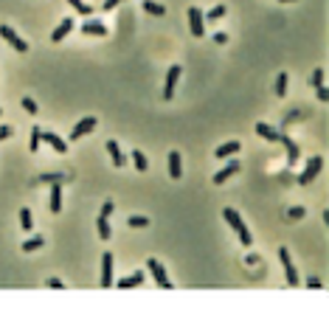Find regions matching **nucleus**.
Returning a JSON list of instances; mask_svg holds the SVG:
<instances>
[{
    "instance_id": "4c0bfd02",
    "label": "nucleus",
    "mask_w": 329,
    "mask_h": 329,
    "mask_svg": "<svg viewBox=\"0 0 329 329\" xmlns=\"http://www.w3.org/2000/svg\"><path fill=\"white\" fill-rule=\"evenodd\" d=\"M12 132H14L12 127H0V141H6V138L12 135Z\"/></svg>"
},
{
    "instance_id": "cd10ccee",
    "label": "nucleus",
    "mask_w": 329,
    "mask_h": 329,
    "mask_svg": "<svg viewBox=\"0 0 329 329\" xmlns=\"http://www.w3.org/2000/svg\"><path fill=\"white\" fill-rule=\"evenodd\" d=\"M40 141H43V127H34L31 130V152L40 149Z\"/></svg>"
},
{
    "instance_id": "1a4fd4ad",
    "label": "nucleus",
    "mask_w": 329,
    "mask_h": 329,
    "mask_svg": "<svg viewBox=\"0 0 329 329\" xmlns=\"http://www.w3.org/2000/svg\"><path fill=\"white\" fill-rule=\"evenodd\" d=\"M113 284V253H102V287Z\"/></svg>"
},
{
    "instance_id": "473e14b6",
    "label": "nucleus",
    "mask_w": 329,
    "mask_h": 329,
    "mask_svg": "<svg viewBox=\"0 0 329 329\" xmlns=\"http://www.w3.org/2000/svg\"><path fill=\"white\" fill-rule=\"evenodd\" d=\"M23 107H25V113H31V115H37V110H40L31 96H25V99H23Z\"/></svg>"
},
{
    "instance_id": "412c9836",
    "label": "nucleus",
    "mask_w": 329,
    "mask_h": 329,
    "mask_svg": "<svg viewBox=\"0 0 329 329\" xmlns=\"http://www.w3.org/2000/svg\"><path fill=\"white\" fill-rule=\"evenodd\" d=\"M132 163H135L138 172H147L149 169V160H147V155H144L141 149H132Z\"/></svg>"
},
{
    "instance_id": "ea45409f",
    "label": "nucleus",
    "mask_w": 329,
    "mask_h": 329,
    "mask_svg": "<svg viewBox=\"0 0 329 329\" xmlns=\"http://www.w3.org/2000/svg\"><path fill=\"white\" fill-rule=\"evenodd\" d=\"M214 43H219V45H225V43H228V37L222 34V31H219V34H214Z\"/></svg>"
},
{
    "instance_id": "f3484780",
    "label": "nucleus",
    "mask_w": 329,
    "mask_h": 329,
    "mask_svg": "<svg viewBox=\"0 0 329 329\" xmlns=\"http://www.w3.org/2000/svg\"><path fill=\"white\" fill-rule=\"evenodd\" d=\"M107 152H110L113 166H115V169H121V166H124V155H121V149H118V144H115V141H107Z\"/></svg>"
},
{
    "instance_id": "79ce46f5",
    "label": "nucleus",
    "mask_w": 329,
    "mask_h": 329,
    "mask_svg": "<svg viewBox=\"0 0 329 329\" xmlns=\"http://www.w3.org/2000/svg\"><path fill=\"white\" fill-rule=\"evenodd\" d=\"M282 3H293V0H282Z\"/></svg>"
},
{
    "instance_id": "a211bd4d",
    "label": "nucleus",
    "mask_w": 329,
    "mask_h": 329,
    "mask_svg": "<svg viewBox=\"0 0 329 329\" xmlns=\"http://www.w3.org/2000/svg\"><path fill=\"white\" fill-rule=\"evenodd\" d=\"M234 152H239V141H228V144H219L214 155H217L219 160H222V158H231Z\"/></svg>"
},
{
    "instance_id": "393cba45",
    "label": "nucleus",
    "mask_w": 329,
    "mask_h": 329,
    "mask_svg": "<svg viewBox=\"0 0 329 329\" xmlns=\"http://www.w3.org/2000/svg\"><path fill=\"white\" fill-rule=\"evenodd\" d=\"M96 228H99V237H102V239H110V222H107V217H104V214H99Z\"/></svg>"
},
{
    "instance_id": "a19ab883",
    "label": "nucleus",
    "mask_w": 329,
    "mask_h": 329,
    "mask_svg": "<svg viewBox=\"0 0 329 329\" xmlns=\"http://www.w3.org/2000/svg\"><path fill=\"white\" fill-rule=\"evenodd\" d=\"M307 287H312V290H321V287H324V284L318 282V279H309V282H307Z\"/></svg>"
},
{
    "instance_id": "2eb2a0df",
    "label": "nucleus",
    "mask_w": 329,
    "mask_h": 329,
    "mask_svg": "<svg viewBox=\"0 0 329 329\" xmlns=\"http://www.w3.org/2000/svg\"><path fill=\"white\" fill-rule=\"evenodd\" d=\"M256 132H259V138H264V141H282V132H279V130H273L270 124H264V121L256 124Z\"/></svg>"
},
{
    "instance_id": "4468645a",
    "label": "nucleus",
    "mask_w": 329,
    "mask_h": 329,
    "mask_svg": "<svg viewBox=\"0 0 329 329\" xmlns=\"http://www.w3.org/2000/svg\"><path fill=\"white\" fill-rule=\"evenodd\" d=\"M237 172H239V160H231V163H228L225 169H219V172L214 175V183H217V186H222V183H225L228 177H234Z\"/></svg>"
},
{
    "instance_id": "72a5a7b5",
    "label": "nucleus",
    "mask_w": 329,
    "mask_h": 329,
    "mask_svg": "<svg viewBox=\"0 0 329 329\" xmlns=\"http://www.w3.org/2000/svg\"><path fill=\"white\" fill-rule=\"evenodd\" d=\"M45 287H51V290H65V284L59 282L57 276H51V279H48V282H45Z\"/></svg>"
},
{
    "instance_id": "7ed1b4c3",
    "label": "nucleus",
    "mask_w": 329,
    "mask_h": 329,
    "mask_svg": "<svg viewBox=\"0 0 329 329\" xmlns=\"http://www.w3.org/2000/svg\"><path fill=\"white\" fill-rule=\"evenodd\" d=\"M0 37H3V40L14 48V51H20V54H25V51H28V43H25V40L17 34L14 28H9V25H0Z\"/></svg>"
},
{
    "instance_id": "9d476101",
    "label": "nucleus",
    "mask_w": 329,
    "mask_h": 329,
    "mask_svg": "<svg viewBox=\"0 0 329 329\" xmlns=\"http://www.w3.org/2000/svg\"><path fill=\"white\" fill-rule=\"evenodd\" d=\"M43 141H45L54 152H68V141H62V138H59L57 132H51V130H43Z\"/></svg>"
},
{
    "instance_id": "e433bc0d",
    "label": "nucleus",
    "mask_w": 329,
    "mask_h": 329,
    "mask_svg": "<svg viewBox=\"0 0 329 329\" xmlns=\"http://www.w3.org/2000/svg\"><path fill=\"white\" fill-rule=\"evenodd\" d=\"M124 0H104V12H110V9H115V6H121Z\"/></svg>"
},
{
    "instance_id": "dca6fc26",
    "label": "nucleus",
    "mask_w": 329,
    "mask_h": 329,
    "mask_svg": "<svg viewBox=\"0 0 329 329\" xmlns=\"http://www.w3.org/2000/svg\"><path fill=\"white\" fill-rule=\"evenodd\" d=\"M82 34H93V37H107V28H104L99 20H88L82 25Z\"/></svg>"
},
{
    "instance_id": "6ab92c4d",
    "label": "nucleus",
    "mask_w": 329,
    "mask_h": 329,
    "mask_svg": "<svg viewBox=\"0 0 329 329\" xmlns=\"http://www.w3.org/2000/svg\"><path fill=\"white\" fill-rule=\"evenodd\" d=\"M141 282H144V273H141V270H135L132 276H124V279L118 282V290H130V287H138Z\"/></svg>"
},
{
    "instance_id": "423d86ee",
    "label": "nucleus",
    "mask_w": 329,
    "mask_h": 329,
    "mask_svg": "<svg viewBox=\"0 0 329 329\" xmlns=\"http://www.w3.org/2000/svg\"><path fill=\"white\" fill-rule=\"evenodd\" d=\"M189 28H192V37H197V40L205 34V17L200 14V9H197V6H192V9H189Z\"/></svg>"
},
{
    "instance_id": "5701e85b",
    "label": "nucleus",
    "mask_w": 329,
    "mask_h": 329,
    "mask_svg": "<svg viewBox=\"0 0 329 329\" xmlns=\"http://www.w3.org/2000/svg\"><path fill=\"white\" fill-rule=\"evenodd\" d=\"M43 245H45V239L37 234V237H31V239H25V242H23V250H25V253H31V250H40Z\"/></svg>"
},
{
    "instance_id": "ddd939ff",
    "label": "nucleus",
    "mask_w": 329,
    "mask_h": 329,
    "mask_svg": "<svg viewBox=\"0 0 329 329\" xmlns=\"http://www.w3.org/2000/svg\"><path fill=\"white\" fill-rule=\"evenodd\" d=\"M48 186H51V211H54V214H59V211H62V183H48Z\"/></svg>"
},
{
    "instance_id": "6e6552de",
    "label": "nucleus",
    "mask_w": 329,
    "mask_h": 329,
    "mask_svg": "<svg viewBox=\"0 0 329 329\" xmlns=\"http://www.w3.org/2000/svg\"><path fill=\"white\" fill-rule=\"evenodd\" d=\"M93 127H96V118H93V115H88V118H82L79 124L70 130L68 138H70V141H79V138H85L88 132H93Z\"/></svg>"
},
{
    "instance_id": "a878e982",
    "label": "nucleus",
    "mask_w": 329,
    "mask_h": 329,
    "mask_svg": "<svg viewBox=\"0 0 329 329\" xmlns=\"http://www.w3.org/2000/svg\"><path fill=\"white\" fill-rule=\"evenodd\" d=\"M225 12H228L225 3H219V6H214V9H211L208 14H203V17H205V20H219V17H225Z\"/></svg>"
},
{
    "instance_id": "c85d7f7f",
    "label": "nucleus",
    "mask_w": 329,
    "mask_h": 329,
    "mask_svg": "<svg viewBox=\"0 0 329 329\" xmlns=\"http://www.w3.org/2000/svg\"><path fill=\"white\" fill-rule=\"evenodd\" d=\"M312 88H324V68H315L312 70V79H309Z\"/></svg>"
},
{
    "instance_id": "b1692460",
    "label": "nucleus",
    "mask_w": 329,
    "mask_h": 329,
    "mask_svg": "<svg viewBox=\"0 0 329 329\" xmlns=\"http://www.w3.org/2000/svg\"><path fill=\"white\" fill-rule=\"evenodd\" d=\"M70 6H73V9H76V12L82 14V17H93V6H88V3H85V0H68Z\"/></svg>"
},
{
    "instance_id": "f257e3e1",
    "label": "nucleus",
    "mask_w": 329,
    "mask_h": 329,
    "mask_svg": "<svg viewBox=\"0 0 329 329\" xmlns=\"http://www.w3.org/2000/svg\"><path fill=\"white\" fill-rule=\"evenodd\" d=\"M222 217H225L228 225H231V228H234V231L239 234V242H242L245 248H250V245H253V237H250V231L245 228V222H242V217H239L237 208H222Z\"/></svg>"
},
{
    "instance_id": "aec40b11",
    "label": "nucleus",
    "mask_w": 329,
    "mask_h": 329,
    "mask_svg": "<svg viewBox=\"0 0 329 329\" xmlns=\"http://www.w3.org/2000/svg\"><path fill=\"white\" fill-rule=\"evenodd\" d=\"M282 141H284V147H287V163L290 166L298 163V147H295V141H290V135H284V132H282Z\"/></svg>"
},
{
    "instance_id": "2f4dec72",
    "label": "nucleus",
    "mask_w": 329,
    "mask_h": 329,
    "mask_svg": "<svg viewBox=\"0 0 329 329\" xmlns=\"http://www.w3.org/2000/svg\"><path fill=\"white\" fill-rule=\"evenodd\" d=\"M127 222H130V228H147V225H149L147 217H130Z\"/></svg>"
},
{
    "instance_id": "f03ea898",
    "label": "nucleus",
    "mask_w": 329,
    "mask_h": 329,
    "mask_svg": "<svg viewBox=\"0 0 329 329\" xmlns=\"http://www.w3.org/2000/svg\"><path fill=\"white\" fill-rule=\"evenodd\" d=\"M321 169H324V158H321V155H312V158L307 160L304 172L298 175V183H301V186H307V183H312V180L318 177V175H321Z\"/></svg>"
},
{
    "instance_id": "9b49d317",
    "label": "nucleus",
    "mask_w": 329,
    "mask_h": 329,
    "mask_svg": "<svg viewBox=\"0 0 329 329\" xmlns=\"http://www.w3.org/2000/svg\"><path fill=\"white\" fill-rule=\"evenodd\" d=\"M70 31H73V17H65V20H62L57 28H54V34H51V43H62V40H65Z\"/></svg>"
},
{
    "instance_id": "39448f33",
    "label": "nucleus",
    "mask_w": 329,
    "mask_h": 329,
    "mask_svg": "<svg viewBox=\"0 0 329 329\" xmlns=\"http://www.w3.org/2000/svg\"><path fill=\"white\" fill-rule=\"evenodd\" d=\"M147 267H149V273H152V279L158 282V287H163V290H172L169 279H166V270H163V264H160L155 256H152V259H147Z\"/></svg>"
},
{
    "instance_id": "f704fd0d",
    "label": "nucleus",
    "mask_w": 329,
    "mask_h": 329,
    "mask_svg": "<svg viewBox=\"0 0 329 329\" xmlns=\"http://www.w3.org/2000/svg\"><path fill=\"white\" fill-rule=\"evenodd\" d=\"M62 177H65V175H40V180L43 183H62Z\"/></svg>"
},
{
    "instance_id": "f8f14e48",
    "label": "nucleus",
    "mask_w": 329,
    "mask_h": 329,
    "mask_svg": "<svg viewBox=\"0 0 329 329\" xmlns=\"http://www.w3.org/2000/svg\"><path fill=\"white\" fill-rule=\"evenodd\" d=\"M166 163H169V177H172V180H180V177H183L180 152H169V158H166Z\"/></svg>"
},
{
    "instance_id": "58836bf2",
    "label": "nucleus",
    "mask_w": 329,
    "mask_h": 329,
    "mask_svg": "<svg viewBox=\"0 0 329 329\" xmlns=\"http://www.w3.org/2000/svg\"><path fill=\"white\" fill-rule=\"evenodd\" d=\"M113 208H115L113 203H104V205H102V214H104V217H110V214H113Z\"/></svg>"
},
{
    "instance_id": "37998d69",
    "label": "nucleus",
    "mask_w": 329,
    "mask_h": 329,
    "mask_svg": "<svg viewBox=\"0 0 329 329\" xmlns=\"http://www.w3.org/2000/svg\"><path fill=\"white\" fill-rule=\"evenodd\" d=\"M0 115H3V107H0Z\"/></svg>"
},
{
    "instance_id": "4be33fe9",
    "label": "nucleus",
    "mask_w": 329,
    "mask_h": 329,
    "mask_svg": "<svg viewBox=\"0 0 329 329\" xmlns=\"http://www.w3.org/2000/svg\"><path fill=\"white\" fill-rule=\"evenodd\" d=\"M144 12L155 14V17H163V14H166V9H163L160 3H155V0H144Z\"/></svg>"
},
{
    "instance_id": "c9c22d12",
    "label": "nucleus",
    "mask_w": 329,
    "mask_h": 329,
    "mask_svg": "<svg viewBox=\"0 0 329 329\" xmlns=\"http://www.w3.org/2000/svg\"><path fill=\"white\" fill-rule=\"evenodd\" d=\"M315 90H318V102H321V104H327V102H329V93H327V88H315Z\"/></svg>"
},
{
    "instance_id": "bb28decb",
    "label": "nucleus",
    "mask_w": 329,
    "mask_h": 329,
    "mask_svg": "<svg viewBox=\"0 0 329 329\" xmlns=\"http://www.w3.org/2000/svg\"><path fill=\"white\" fill-rule=\"evenodd\" d=\"M284 93H287V73H279V76H276V96H284Z\"/></svg>"
},
{
    "instance_id": "0eeeda50",
    "label": "nucleus",
    "mask_w": 329,
    "mask_h": 329,
    "mask_svg": "<svg viewBox=\"0 0 329 329\" xmlns=\"http://www.w3.org/2000/svg\"><path fill=\"white\" fill-rule=\"evenodd\" d=\"M177 79H180V65H172L169 73H166V85H163V99H166V102H169V99H175Z\"/></svg>"
},
{
    "instance_id": "c756f323",
    "label": "nucleus",
    "mask_w": 329,
    "mask_h": 329,
    "mask_svg": "<svg viewBox=\"0 0 329 329\" xmlns=\"http://www.w3.org/2000/svg\"><path fill=\"white\" fill-rule=\"evenodd\" d=\"M20 228H23V231H31V211H28V208L20 211Z\"/></svg>"
},
{
    "instance_id": "7c9ffc66",
    "label": "nucleus",
    "mask_w": 329,
    "mask_h": 329,
    "mask_svg": "<svg viewBox=\"0 0 329 329\" xmlns=\"http://www.w3.org/2000/svg\"><path fill=\"white\" fill-rule=\"evenodd\" d=\"M304 214H307V211H304V205H293V208L287 211V219H301Z\"/></svg>"
},
{
    "instance_id": "20e7f679",
    "label": "nucleus",
    "mask_w": 329,
    "mask_h": 329,
    "mask_svg": "<svg viewBox=\"0 0 329 329\" xmlns=\"http://www.w3.org/2000/svg\"><path fill=\"white\" fill-rule=\"evenodd\" d=\"M279 259H282V264H284V276H287L290 287H298V273H295V264H293V259H290V250L279 248Z\"/></svg>"
}]
</instances>
